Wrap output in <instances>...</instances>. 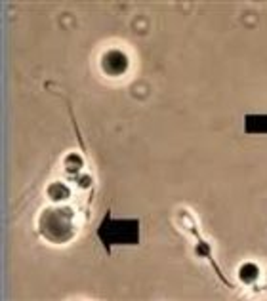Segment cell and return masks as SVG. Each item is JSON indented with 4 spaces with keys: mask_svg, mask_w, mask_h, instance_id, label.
Instances as JSON below:
<instances>
[{
    "mask_svg": "<svg viewBox=\"0 0 267 301\" xmlns=\"http://www.w3.org/2000/svg\"><path fill=\"white\" fill-rule=\"evenodd\" d=\"M101 65H103V71L109 72V74H115L116 77V74H123V72L128 69V58L124 56L123 52L111 50L103 56Z\"/></svg>",
    "mask_w": 267,
    "mask_h": 301,
    "instance_id": "6da1fadb",
    "label": "cell"
},
{
    "mask_svg": "<svg viewBox=\"0 0 267 301\" xmlns=\"http://www.w3.org/2000/svg\"><path fill=\"white\" fill-rule=\"evenodd\" d=\"M238 277H240V280H245V282H252L258 277V267L252 265V263H246V265L240 267Z\"/></svg>",
    "mask_w": 267,
    "mask_h": 301,
    "instance_id": "7a4b0ae2",
    "label": "cell"
},
{
    "mask_svg": "<svg viewBox=\"0 0 267 301\" xmlns=\"http://www.w3.org/2000/svg\"><path fill=\"white\" fill-rule=\"evenodd\" d=\"M48 193H50V198H54V200H63V198L69 196V189L65 185H61V183H54L48 189Z\"/></svg>",
    "mask_w": 267,
    "mask_h": 301,
    "instance_id": "3957f363",
    "label": "cell"
},
{
    "mask_svg": "<svg viewBox=\"0 0 267 301\" xmlns=\"http://www.w3.org/2000/svg\"><path fill=\"white\" fill-rule=\"evenodd\" d=\"M80 166H82V160H80V157H77V155H71V157L67 158V170L75 172V170H79Z\"/></svg>",
    "mask_w": 267,
    "mask_h": 301,
    "instance_id": "277c9868",
    "label": "cell"
},
{
    "mask_svg": "<svg viewBox=\"0 0 267 301\" xmlns=\"http://www.w3.org/2000/svg\"><path fill=\"white\" fill-rule=\"evenodd\" d=\"M88 183H90V178H82V180H80V185H82V187L88 185Z\"/></svg>",
    "mask_w": 267,
    "mask_h": 301,
    "instance_id": "5b68a950",
    "label": "cell"
}]
</instances>
